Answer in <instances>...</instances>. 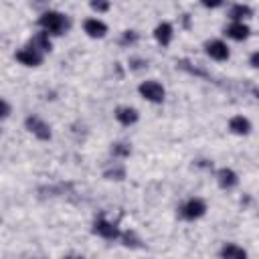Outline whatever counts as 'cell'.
Masks as SVG:
<instances>
[{"mask_svg": "<svg viewBox=\"0 0 259 259\" xmlns=\"http://www.w3.org/2000/svg\"><path fill=\"white\" fill-rule=\"evenodd\" d=\"M9 113H11V105H9L5 99H0V119L9 117Z\"/></svg>", "mask_w": 259, "mask_h": 259, "instance_id": "cell-19", "label": "cell"}, {"mask_svg": "<svg viewBox=\"0 0 259 259\" xmlns=\"http://www.w3.org/2000/svg\"><path fill=\"white\" fill-rule=\"evenodd\" d=\"M229 17L233 19V21H241V19H247V17H251V9L247 7V5H235L231 11H229Z\"/></svg>", "mask_w": 259, "mask_h": 259, "instance_id": "cell-16", "label": "cell"}, {"mask_svg": "<svg viewBox=\"0 0 259 259\" xmlns=\"http://www.w3.org/2000/svg\"><path fill=\"white\" fill-rule=\"evenodd\" d=\"M123 237V245H127V247H138V237H136V233H132V231H127V233H123L121 235Z\"/></svg>", "mask_w": 259, "mask_h": 259, "instance_id": "cell-17", "label": "cell"}, {"mask_svg": "<svg viewBox=\"0 0 259 259\" xmlns=\"http://www.w3.org/2000/svg\"><path fill=\"white\" fill-rule=\"evenodd\" d=\"M140 93H142V97H146L148 101H154V103H160L164 99V87L156 81H144L140 85Z\"/></svg>", "mask_w": 259, "mask_h": 259, "instance_id": "cell-2", "label": "cell"}, {"mask_svg": "<svg viewBox=\"0 0 259 259\" xmlns=\"http://www.w3.org/2000/svg\"><path fill=\"white\" fill-rule=\"evenodd\" d=\"M93 231H95L99 237H103V239H115V237H119V231H117V229H115L111 223H107L105 219L95 221Z\"/></svg>", "mask_w": 259, "mask_h": 259, "instance_id": "cell-7", "label": "cell"}, {"mask_svg": "<svg viewBox=\"0 0 259 259\" xmlns=\"http://www.w3.org/2000/svg\"><path fill=\"white\" fill-rule=\"evenodd\" d=\"M257 63H259V55L253 53V57H251V67H257Z\"/></svg>", "mask_w": 259, "mask_h": 259, "instance_id": "cell-23", "label": "cell"}, {"mask_svg": "<svg viewBox=\"0 0 259 259\" xmlns=\"http://www.w3.org/2000/svg\"><path fill=\"white\" fill-rule=\"evenodd\" d=\"M217 178H219V184L223 188H231V186L237 184V174L231 168H221L219 174H217Z\"/></svg>", "mask_w": 259, "mask_h": 259, "instance_id": "cell-13", "label": "cell"}, {"mask_svg": "<svg viewBox=\"0 0 259 259\" xmlns=\"http://www.w3.org/2000/svg\"><path fill=\"white\" fill-rule=\"evenodd\" d=\"M249 27L247 25H243V23H233L229 29H227V35L231 37V39H235V41H243V39H247L249 37Z\"/></svg>", "mask_w": 259, "mask_h": 259, "instance_id": "cell-12", "label": "cell"}, {"mask_svg": "<svg viewBox=\"0 0 259 259\" xmlns=\"http://www.w3.org/2000/svg\"><path fill=\"white\" fill-rule=\"evenodd\" d=\"M180 211H182L184 219H199V217H203L207 213V205L201 199H190Z\"/></svg>", "mask_w": 259, "mask_h": 259, "instance_id": "cell-4", "label": "cell"}, {"mask_svg": "<svg viewBox=\"0 0 259 259\" xmlns=\"http://www.w3.org/2000/svg\"><path fill=\"white\" fill-rule=\"evenodd\" d=\"M154 37H156V41H158L160 45H168L170 39H172V27H170L168 23L158 25L156 31H154Z\"/></svg>", "mask_w": 259, "mask_h": 259, "instance_id": "cell-15", "label": "cell"}, {"mask_svg": "<svg viewBox=\"0 0 259 259\" xmlns=\"http://www.w3.org/2000/svg\"><path fill=\"white\" fill-rule=\"evenodd\" d=\"M17 59L23 63V65H27V67H37V65H41L43 63V55L41 53H37L35 49H23V51H19L17 53Z\"/></svg>", "mask_w": 259, "mask_h": 259, "instance_id": "cell-6", "label": "cell"}, {"mask_svg": "<svg viewBox=\"0 0 259 259\" xmlns=\"http://www.w3.org/2000/svg\"><path fill=\"white\" fill-rule=\"evenodd\" d=\"M31 49H35L37 53H45V51H51V39L49 35L43 31V33H37L33 39H31Z\"/></svg>", "mask_w": 259, "mask_h": 259, "instance_id": "cell-10", "label": "cell"}, {"mask_svg": "<svg viewBox=\"0 0 259 259\" xmlns=\"http://www.w3.org/2000/svg\"><path fill=\"white\" fill-rule=\"evenodd\" d=\"M37 259H41V257H37Z\"/></svg>", "mask_w": 259, "mask_h": 259, "instance_id": "cell-25", "label": "cell"}, {"mask_svg": "<svg viewBox=\"0 0 259 259\" xmlns=\"http://www.w3.org/2000/svg\"><path fill=\"white\" fill-rule=\"evenodd\" d=\"M123 41H125V43H127V41H130V43H132V41H136V35H134L132 31H127V33L123 35Z\"/></svg>", "mask_w": 259, "mask_h": 259, "instance_id": "cell-22", "label": "cell"}, {"mask_svg": "<svg viewBox=\"0 0 259 259\" xmlns=\"http://www.w3.org/2000/svg\"><path fill=\"white\" fill-rule=\"evenodd\" d=\"M229 127H231V132H235V134H239V136L251 132V123H249V119H245L243 115L233 117V119L229 121Z\"/></svg>", "mask_w": 259, "mask_h": 259, "instance_id": "cell-11", "label": "cell"}, {"mask_svg": "<svg viewBox=\"0 0 259 259\" xmlns=\"http://www.w3.org/2000/svg\"><path fill=\"white\" fill-rule=\"evenodd\" d=\"M207 55L215 61H225V59H229V49L223 41H211V43H207Z\"/></svg>", "mask_w": 259, "mask_h": 259, "instance_id": "cell-5", "label": "cell"}, {"mask_svg": "<svg viewBox=\"0 0 259 259\" xmlns=\"http://www.w3.org/2000/svg\"><path fill=\"white\" fill-rule=\"evenodd\" d=\"M115 117L119 123L130 125V123H136L138 121V111L134 107H117L115 109Z\"/></svg>", "mask_w": 259, "mask_h": 259, "instance_id": "cell-9", "label": "cell"}, {"mask_svg": "<svg viewBox=\"0 0 259 259\" xmlns=\"http://www.w3.org/2000/svg\"><path fill=\"white\" fill-rule=\"evenodd\" d=\"M221 255H223V259H247L245 249H241L239 245H233V243L225 245L223 251H221Z\"/></svg>", "mask_w": 259, "mask_h": 259, "instance_id": "cell-14", "label": "cell"}, {"mask_svg": "<svg viewBox=\"0 0 259 259\" xmlns=\"http://www.w3.org/2000/svg\"><path fill=\"white\" fill-rule=\"evenodd\" d=\"M39 25L45 29V33L49 35H63L67 29H69V21H67V17H63L61 13H55V11H49V13H45L43 17H41V21H39Z\"/></svg>", "mask_w": 259, "mask_h": 259, "instance_id": "cell-1", "label": "cell"}, {"mask_svg": "<svg viewBox=\"0 0 259 259\" xmlns=\"http://www.w3.org/2000/svg\"><path fill=\"white\" fill-rule=\"evenodd\" d=\"M105 176H107V178H111V176H113L115 180H121V178H123V168H115V170H107V172H105Z\"/></svg>", "mask_w": 259, "mask_h": 259, "instance_id": "cell-20", "label": "cell"}, {"mask_svg": "<svg viewBox=\"0 0 259 259\" xmlns=\"http://www.w3.org/2000/svg\"><path fill=\"white\" fill-rule=\"evenodd\" d=\"M83 29H85V33H87L89 37H93V39H101V37H105V33H107V27H105L101 21H97V19L85 21Z\"/></svg>", "mask_w": 259, "mask_h": 259, "instance_id": "cell-8", "label": "cell"}, {"mask_svg": "<svg viewBox=\"0 0 259 259\" xmlns=\"http://www.w3.org/2000/svg\"><path fill=\"white\" fill-rule=\"evenodd\" d=\"M27 127L31 130V132H33L37 138H41V140H49V138H51V127H49L41 117H37V115L27 117Z\"/></svg>", "mask_w": 259, "mask_h": 259, "instance_id": "cell-3", "label": "cell"}, {"mask_svg": "<svg viewBox=\"0 0 259 259\" xmlns=\"http://www.w3.org/2000/svg\"><path fill=\"white\" fill-rule=\"evenodd\" d=\"M65 259H83V257H75V255H69V257H65Z\"/></svg>", "mask_w": 259, "mask_h": 259, "instance_id": "cell-24", "label": "cell"}, {"mask_svg": "<svg viewBox=\"0 0 259 259\" xmlns=\"http://www.w3.org/2000/svg\"><path fill=\"white\" fill-rule=\"evenodd\" d=\"M91 9H93V11L103 13V11H107V9H109V5H107V3H91Z\"/></svg>", "mask_w": 259, "mask_h": 259, "instance_id": "cell-21", "label": "cell"}, {"mask_svg": "<svg viewBox=\"0 0 259 259\" xmlns=\"http://www.w3.org/2000/svg\"><path fill=\"white\" fill-rule=\"evenodd\" d=\"M113 154H117V156H130V146L127 144H113Z\"/></svg>", "mask_w": 259, "mask_h": 259, "instance_id": "cell-18", "label": "cell"}]
</instances>
